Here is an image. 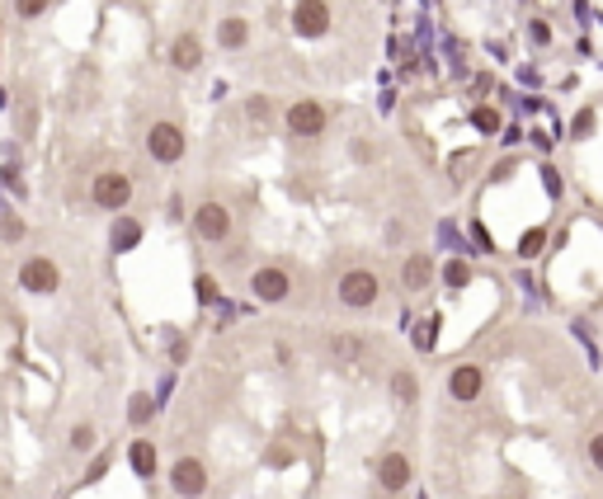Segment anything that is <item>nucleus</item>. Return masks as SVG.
Here are the masks:
<instances>
[{"instance_id": "1", "label": "nucleus", "mask_w": 603, "mask_h": 499, "mask_svg": "<svg viewBox=\"0 0 603 499\" xmlns=\"http://www.w3.org/2000/svg\"><path fill=\"white\" fill-rule=\"evenodd\" d=\"M19 287H24L29 297H52L61 287V264L52 255H29L19 264Z\"/></svg>"}, {"instance_id": "2", "label": "nucleus", "mask_w": 603, "mask_h": 499, "mask_svg": "<svg viewBox=\"0 0 603 499\" xmlns=\"http://www.w3.org/2000/svg\"><path fill=\"white\" fill-rule=\"evenodd\" d=\"M184 151H189V141H184L179 122L160 118V122H151V128H147V156L156 165H175V160H184Z\"/></svg>"}, {"instance_id": "3", "label": "nucleus", "mask_w": 603, "mask_h": 499, "mask_svg": "<svg viewBox=\"0 0 603 499\" xmlns=\"http://www.w3.org/2000/svg\"><path fill=\"white\" fill-rule=\"evenodd\" d=\"M378 297H382V278L372 274V268H349V274L340 278V306L368 311Z\"/></svg>"}, {"instance_id": "4", "label": "nucleus", "mask_w": 603, "mask_h": 499, "mask_svg": "<svg viewBox=\"0 0 603 499\" xmlns=\"http://www.w3.org/2000/svg\"><path fill=\"white\" fill-rule=\"evenodd\" d=\"M90 203L104 207V213H123V207L132 203V179L123 175V170H104V175H95V184H90Z\"/></svg>"}, {"instance_id": "5", "label": "nucleus", "mask_w": 603, "mask_h": 499, "mask_svg": "<svg viewBox=\"0 0 603 499\" xmlns=\"http://www.w3.org/2000/svg\"><path fill=\"white\" fill-rule=\"evenodd\" d=\"M325 122H330V113H325V104H316V99H297V104H288V113H283V128L293 137H302V141L321 137Z\"/></svg>"}, {"instance_id": "6", "label": "nucleus", "mask_w": 603, "mask_h": 499, "mask_svg": "<svg viewBox=\"0 0 603 499\" xmlns=\"http://www.w3.org/2000/svg\"><path fill=\"white\" fill-rule=\"evenodd\" d=\"M194 236L203 245H226V236H232V213H226V203H198L194 207Z\"/></svg>"}, {"instance_id": "7", "label": "nucleus", "mask_w": 603, "mask_h": 499, "mask_svg": "<svg viewBox=\"0 0 603 499\" xmlns=\"http://www.w3.org/2000/svg\"><path fill=\"white\" fill-rule=\"evenodd\" d=\"M170 490H175L179 499H203V494H207V467L198 462L194 452H184L179 462L170 467Z\"/></svg>"}, {"instance_id": "8", "label": "nucleus", "mask_w": 603, "mask_h": 499, "mask_svg": "<svg viewBox=\"0 0 603 499\" xmlns=\"http://www.w3.org/2000/svg\"><path fill=\"white\" fill-rule=\"evenodd\" d=\"M251 293L260 302H269V306H279V302L293 297V278H288V268L264 264V268H255V274H251Z\"/></svg>"}, {"instance_id": "9", "label": "nucleus", "mask_w": 603, "mask_h": 499, "mask_svg": "<svg viewBox=\"0 0 603 499\" xmlns=\"http://www.w3.org/2000/svg\"><path fill=\"white\" fill-rule=\"evenodd\" d=\"M330 24H335V14H330V5H321V0H297V5H293L297 38H325Z\"/></svg>"}, {"instance_id": "10", "label": "nucleus", "mask_w": 603, "mask_h": 499, "mask_svg": "<svg viewBox=\"0 0 603 499\" xmlns=\"http://www.w3.org/2000/svg\"><path fill=\"white\" fill-rule=\"evenodd\" d=\"M410 457L406 452H397V448H391V452H382L378 457V485L387 490V494H397V490H406L410 485Z\"/></svg>"}, {"instance_id": "11", "label": "nucleus", "mask_w": 603, "mask_h": 499, "mask_svg": "<svg viewBox=\"0 0 603 499\" xmlns=\"http://www.w3.org/2000/svg\"><path fill=\"white\" fill-rule=\"evenodd\" d=\"M486 391V372L476 367V363H462V367H452L448 372V396L452 401H462V405H471L476 396Z\"/></svg>"}, {"instance_id": "12", "label": "nucleus", "mask_w": 603, "mask_h": 499, "mask_svg": "<svg viewBox=\"0 0 603 499\" xmlns=\"http://www.w3.org/2000/svg\"><path fill=\"white\" fill-rule=\"evenodd\" d=\"M170 67L175 71H198L203 67V38L198 33H179L170 43Z\"/></svg>"}, {"instance_id": "13", "label": "nucleus", "mask_w": 603, "mask_h": 499, "mask_svg": "<svg viewBox=\"0 0 603 499\" xmlns=\"http://www.w3.org/2000/svg\"><path fill=\"white\" fill-rule=\"evenodd\" d=\"M245 43H251V24H245L241 14H226L222 24H217V48L222 52H241Z\"/></svg>"}, {"instance_id": "14", "label": "nucleus", "mask_w": 603, "mask_h": 499, "mask_svg": "<svg viewBox=\"0 0 603 499\" xmlns=\"http://www.w3.org/2000/svg\"><path fill=\"white\" fill-rule=\"evenodd\" d=\"M429 278H434V259L429 255H410L401 264V287H406V293H425Z\"/></svg>"}, {"instance_id": "15", "label": "nucleus", "mask_w": 603, "mask_h": 499, "mask_svg": "<svg viewBox=\"0 0 603 499\" xmlns=\"http://www.w3.org/2000/svg\"><path fill=\"white\" fill-rule=\"evenodd\" d=\"M128 467L142 476V481H151L156 476V443H147V439H137L132 448H128Z\"/></svg>"}, {"instance_id": "16", "label": "nucleus", "mask_w": 603, "mask_h": 499, "mask_svg": "<svg viewBox=\"0 0 603 499\" xmlns=\"http://www.w3.org/2000/svg\"><path fill=\"white\" fill-rule=\"evenodd\" d=\"M137 240H142V222H137V217H118V222H114V231H109L114 255H123V250H132Z\"/></svg>"}, {"instance_id": "17", "label": "nucleus", "mask_w": 603, "mask_h": 499, "mask_svg": "<svg viewBox=\"0 0 603 499\" xmlns=\"http://www.w3.org/2000/svg\"><path fill=\"white\" fill-rule=\"evenodd\" d=\"M391 396H397V405H415V401H420V382H415V372H406V367L391 372Z\"/></svg>"}, {"instance_id": "18", "label": "nucleus", "mask_w": 603, "mask_h": 499, "mask_svg": "<svg viewBox=\"0 0 603 499\" xmlns=\"http://www.w3.org/2000/svg\"><path fill=\"white\" fill-rule=\"evenodd\" d=\"M330 353H335V358H344V363L363 358V335H330Z\"/></svg>"}, {"instance_id": "19", "label": "nucleus", "mask_w": 603, "mask_h": 499, "mask_svg": "<svg viewBox=\"0 0 603 499\" xmlns=\"http://www.w3.org/2000/svg\"><path fill=\"white\" fill-rule=\"evenodd\" d=\"M543 245H547V226H528V231L518 236V255L533 259V255H543Z\"/></svg>"}, {"instance_id": "20", "label": "nucleus", "mask_w": 603, "mask_h": 499, "mask_svg": "<svg viewBox=\"0 0 603 499\" xmlns=\"http://www.w3.org/2000/svg\"><path fill=\"white\" fill-rule=\"evenodd\" d=\"M151 414H156V401L147 396V391H137V396L128 401V420L132 424H151Z\"/></svg>"}, {"instance_id": "21", "label": "nucleus", "mask_w": 603, "mask_h": 499, "mask_svg": "<svg viewBox=\"0 0 603 499\" xmlns=\"http://www.w3.org/2000/svg\"><path fill=\"white\" fill-rule=\"evenodd\" d=\"M24 236H29L24 217H14V213H0V240H24Z\"/></svg>"}, {"instance_id": "22", "label": "nucleus", "mask_w": 603, "mask_h": 499, "mask_svg": "<svg viewBox=\"0 0 603 499\" xmlns=\"http://www.w3.org/2000/svg\"><path fill=\"white\" fill-rule=\"evenodd\" d=\"M443 283H448V287H467V283H471V268H467L462 259L443 264Z\"/></svg>"}, {"instance_id": "23", "label": "nucleus", "mask_w": 603, "mask_h": 499, "mask_svg": "<svg viewBox=\"0 0 603 499\" xmlns=\"http://www.w3.org/2000/svg\"><path fill=\"white\" fill-rule=\"evenodd\" d=\"M71 448H76V452H90V448H95V424H76V429H71Z\"/></svg>"}, {"instance_id": "24", "label": "nucleus", "mask_w": 603, "mask_h": 499, "mask_svg": "<svg viewBox=\"0 0 603 499\" xmlns=\"http://www.w3.org/2000/svg\"><path fill=\"white\" fill-rule=\"evenodd\" d=\"M245 113H251V122H269V118H274V104H269V99H251V104H245Z\"/></svg>"}, {"instance_id": "25", "label": "nucleus", "mask_w": 603, "mask_h": 499, "mask_svg": "<svg viewBox=\"0 0 603 499\" xmlns=\"http://www.w3.org/2000/svg\"><path fill=\"white\" fill-rule=\"evenodd\" d=\"M14 14L19 19H38V14H48V5L43 0H14Z\"/></svg>"}, {"instance_id": "26", "label": "nucleus", "mask_w": 603, "mask_h": 499, "mask_svg": "<svg viewBox=\"0 0 603 499\" xmlns=\"http://www.w3.org/2000/svg\"><path fill=\"white\" fill-rule=\"evenodd\" d=\"M471 122H476V128H486V132H495V128H500V113H495V109H476Z\"/></svg>"}, {"instance_id": "27", "label": "nucleus", "mask_w": 603, "mask_h": 499, "mask_svg": "<svg viewBox=\"0 0 603 499\" xmlns=\"http://www.w3.org/2000/svg\"><path fill=\"white\" fill-rule=\"evenodd\" d=\"M528 33H533V43H537V48H547V43H552V29L543 24V19H533V24H528Z\"/></svg>"}, {"instance_id": "28", "label": "nucleus", "mask_w": 603, "mask_h": 499, "mask_svg": "<svg viewBox=\"0 0 603 499\" xmlns=\"http://www.w3.org/2000/svg\"><path fill=\"white\" fill-rule=\"evenodd\" d=\"M589 467L603 471V433H594V439H589Z\"/></svg>"}, {"instance_id": "29", "label": "nucleus", "mask_w": 603, "mask_h": 499, "mask_svg": "<svg viewBox=\"0 0 603 499\" xmlns=\"http://www.w3.org/2000/svg\"><path fill=\"white\" fill-rule=\"evenodd\" d=\"M589 132H594V113L585 109V113L575 118V137H589Z\"/></svg>"}, {"instance_id": "30", "label": "nucleus", "mask_w": 603, "mask_h": 499, "mask_svg": "<svg viewBox=\"0 0 603 499\" xmlns=\"http://www.w3.org/2000/svg\"><path fill=\"white\" fill-rule=\"evenodd\" d=\"M198 297H203V302H213V297H217V287L207 283V278H198Z\"/></svg>"}, {"instance_id": "31", "label": "nucleus", "mask_w": 603, "mask_h": 499, "mask_svg": "<svg viewBox=\"0 0 603 499\" xmlns=\"http://www.w3.org/2000/svg\"><path fill=\"white\" fill-rule=\"evenodd\" d=\"M543 179H547V194H552V198H556V194H561V179H556V170H547V175H543Z\"/></svg>"}]
</instances>
